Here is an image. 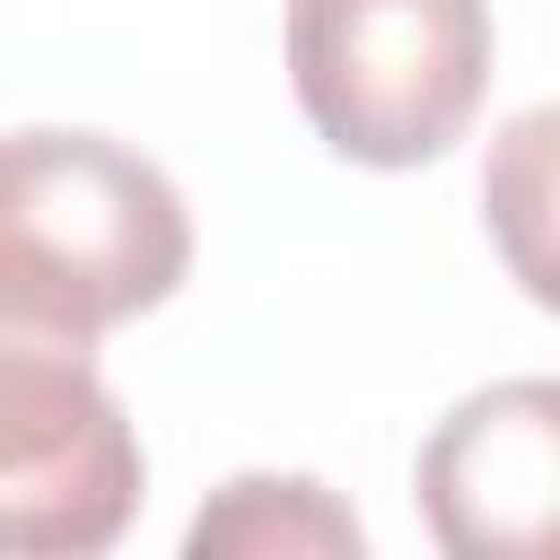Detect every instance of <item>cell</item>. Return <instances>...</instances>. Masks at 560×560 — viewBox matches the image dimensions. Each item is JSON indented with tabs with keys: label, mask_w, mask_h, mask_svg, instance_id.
I'll return each mask as SVG.
<instances>
[{
	"label": "cell",
	"mask_w": 560,
	"mask_h": 560,
	"mask_svg": "<svg viewBox=\"0 0 560 560\" xmlns=\"http://www.w3.org/2000/svg\"><path fill=\"white\" fill-rule=\"evenodd\" d=\"M192 560H359V516L315 472H236L192 525Z\"/></svg>",
	"instance_id": "5"
},
{
	"label": "cell",
	"mask_w": 560,
	"mask_h": 560,
	"mask_svg": "<svg viewBox=\"0 0 560 560\" xmlns=\"http://www.w3.org/2000/svg\"><path fill=\"white\" fill-rule=\"evenodd\" d=\"M192 271V210L175 175L105 131H0V298L114 332L166 306Z\"/></svg>",
	"instance_id": "1"
},
{
	"label": "cell",
	"mask_w": 560,
	"mask_h": 560,
	"mask_svg": "<svg viewBox=\"0 0 560 560\" xmlns=\"http://www.w3.org/2000/svg\"><path fill=\"white\" fill-rule=\"evenodd\" d=\"M490 0H289V88L315 140L402 175L446 158L490 96Z\"/></svg>",
	"instance_id": "3"
},
{
	"label": "cell",
	"mask_w": 560,
	"mask_h": 560,
	"mask_svg": "<svg viewBox=\"0 0 560 560\" xmlns=\"http://www.w3.org/2000/svg\"><path fill=\"white\" fill-rule=\"evenodd\" d=\"M140 490V429L96 332L0 298V560H96L131 534Z\"/></svg>",
	"instance_id": "2"
},
{
	"label": "cell",
	"mask_w": 560,
	"mask_h": 560,
	"mask_svg": "<svg viewBox=\"0 0 560 560\" xmlns=\"http://www.w3.org/2000/svg\"><path fill=\"white\" fill-rule=\"evenodd\" d=\"M542 140H551V114H525L516 122V192L499 184V175H481V192H490V210H499V228H508V262H516V280L534 289V298H551V280H542V254L525 245V219L542 210Z\"/></svg>",
	"instance_id": "6"
},
{
	"label": "cell",
	"mask_w": 560,
	"mask_h": 560,
	"mask_svg": "<svg viewBox=\"0 0 560 560\" xmlns=\"http://www.w3.org/2000/svg\"><path fill=\"white\" fill-rule=\"evenodd\" d=\"M420 508L455 560L551 551L560 525V385L508 376L464 394L420 446Z\"/></svg>",
	"instance_id": "4"
}]
</instances>
